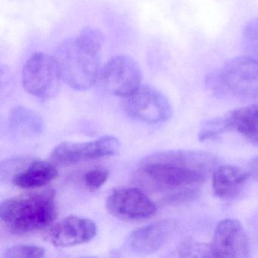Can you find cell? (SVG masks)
<instances>
[{"label":"cell","mask_w":258,"mask_h":258,"mask_svg":"<svg viewBox=\"0 0 258 258\" xmlns=\"http://www.w3.org/2000/svg\"><path fill=\"white\" fill-rule=\"evenodd\" d=\"M244 54L258 62V17L250 20L242 33Z\"/></svg>","instance_id":"2e32d148"},{"label":"cell","mask_w":258,"mask_h":258,"mask_svg":"<svg viewBox=\"0 0 258 258\" xmlns=\"http://www.w3.org/2000/svg\"><path fill=\"white\" fill-rule=\"evenodd\" d=\"M175 220H159L136 229L130 234L125 248L134 254L146 255L159 250L171 238L176 229Z\"/></svg>","instance_id":"8fae6325"},{"label":"cell","mask_w":258,"mask_h":258,"mask_svg":"<svg viewBox=\"0 0 258 258\" xmlns=\"http://www.w3.org/2000/svg\"><path fill=\"white\" fill-rule=\"evenodd\" d=\"M179 256H214L211 251V245H205L201 243L196 242L194 240L186 239L181 243L178 247Z\"/></svg>","instance_id":"ac0fdd59"},{"label":"cell","mask_w":258,"mask_h":258,"mask_svg":"<svg viewBox=\"0 0 258 258\" xmlns=\"http://www.w3.org/2000/svg\"><path fill=\"white\" fill-rule=\"evenodd\" d=\"M211 247L213 256L216 257L249 256L247 234L241 223L235 219H224L217 225Z\"/></svg>","instance_id":"30bf717a"},{"label":"cell","mask_w":258,"mask_h":258,"mask_svg":"<svg viewBox=\"0 0 258 258\" xmlns=\"http://www.w3.org/2000/svg\"><path fill=\"white\" fill-rule=\"evenodd\" d=\"M119 147L118 140L111 136L102 137L87 143L66 142L53 149L50 155V159L58 165H72L112 156L118 152Z\"/></svg>","instance_id":"52a82bcc"},{"label":"cell","mask_w":258,"mask_h":258,"mask_svg":"<svg viewBox=\"0 0 258 258\" xmlns=\"http://www.w3.org/2000/svg\"><path fill=\"white\" fill-rule=\"evenodd\" d=\"M217 165V157L209 152L165 151L145 158L136 170L134 179L142 188L166 192L167 196L199 188Z\"/></svg>","instance_id":"6da1fadb"},{"label":"cell","mask_w":258,"mask_h":258,"mask_svg":"<svg viewBox=\"0 0 258 258\" xmlns=\"http://www.w3.org/2000/svg\"><path fill=\"white\" fill-rule=\"evenodd\" d=\"M250 177L251 176L254 179H258V156L251 160L249 164L248 170Z\"/></svg>","instance_id":"44dd1931"},{"label":"cell","mask_w":258,"mask_h":258,"mask_svg":"<svg viewBox=\"0 0 258 258\" xmlns=\"http://www.w3.org/2000/svg\"><path fill=\"white\" fill-rule=\"evenodd\" d=\"M96 232V225L90 219L70 216L55 223L48 237L53 245L66 247L88 242Z\"/></svg>","instance_id":"7c38bea8"},{"label":"cell","mask_w":258,"mask_h":258,"mask_svg":"<svg viewBox=\"0 0 258 258\" xmlns=\"http://www.w3.org/2000/svg\"><path fill=\"white\" fill-rule=\"evenodd\" d=\"M108 172L105 169L95 168L89 170L84 175V182L87 188L96 190L105 184L108 178Z\"/></svg>","instance_id":"d6986e66"},{"label":"cell","mask_w":258,"mask_h":258,"mask_svg":"<svg viewBox=\"0 0 258 258\" xmlns=\"http://www.w3.org/2000/svg\"><path fill=\"white\" fill-rule=\"evenodd\" d=\"M108 212L123 221H142L155 215V203L137 188H116L107 198Z\"/></svg>","instance_id":"9c48e42d"},{"label":"cell","mask_w":258,"mask_h":258,"mask_svg":"<svg viewBox=\"0 0 258 258\" xmlns=\"http://www.w3.org/2000/svg\"><path fill=\"white\" fill-rule=\"evenodd\" d=\"M208 86L217 94L235 99L258 98V62L243 55L226 61L223 67L211 75Z\"/></svg>","instance_id":"277c9868"},{"label":"cell","mask_w":258,"mask_h":258,"mask_svg":"<svg viewBox=\"0 0 258 258\" xmlns=\"http://www.w3.org/2000/svg\"><path fill=\"white\" fill-rule=\"evenodd\" d=\"M250 177L247 170L235 166L216 167L213 172L212 186L214 194L223 199L238 196Z\"/></svg>","instance_id":"4fadbf2b"},{"label":"cell","mask_w":258,"mask_h":258,"mask_svg":"<svg viewBox=\"0 0 258 258\" xmlns=\"http://www.w3.org/2000/svg\"><path fill=\"white\" fill-rule=\"evenodd\" d=\"M57 176L58 170L52 163L35 161L22 171L16 173L13 178V183L20 188L31 189L47 185Z\"/></svg>","instance_id":"5bb4252c"},{"label":"cell","mask_w":258,"mask_h":258,"mask_svg":"<svg viewBox=\"0 0 258 258\" xmlns=\"http://www.w3.org/2000/svg\"><path fill=\"white\" fill-rule=\"evenodd\" d=\"M61 79L53 56L35 52L29 57L22 72L24 88L39 99H50L58 93Z\"/></svg>","instance_id":"5b68a950"},{"label":"cell","mask_w":258,"mask_h":258,"mask_svg":"<svg viewBox=\"0 0 258 258\" xmlns=\"http://www.w3.org/2000/svg\"><path fill=\"white\" fill-rule=\"evenodd\" d=\"M57 215L52 190L22 195L7 199L0 206V219L12 233L25 235L52 224Z\"/></svg>","instance_id":"3957f363"},{"label":"cell","mask_w":258,"mask_h":258,"mask_svg":"<svg viewBox=\"0 0 258 258\" xmlns=\"http://www.w3.org/2000/svg\"><path fill=\"white\" fill-rule=\"evenodd\" d=\"M241 134L247 137L251 143L258 146V117L253 120Z\"/></svg>","instance_id":"ffe728a7"},{"label":"cell","mask_w":258,"mask_h":258,"mask_svg":"<svg viewBox=\"0 0 258 258\" xmlns=\"http://www.w3.org/2000/svg\"><path fill=\"white\" fill-rule=\"evenodd\" d=\"M142 78L138 62L130 55H118L104 64L99 80L108 93L126 98L141 86Z\"/></svg>","instance_id":"8992f818"},{"label":"cell","mask_w":258,"mask_h":258,"mask_svg":"<svg viewBox=\"0 0 258 258\" xmlns=\"http://www.w3.org/2000/svg\"><path fill=\"white\" fill-rule=\"evenodd\" d=\"M9 127L16 137L30 138L40 135L44 129L42 117L33 110L16 107L9 117Z\"/></svg>","instance_id":"9a60e30c"},{"label":"cell","mask_w":258,"mask_h":258,"mask_svg":"<svg viewBox=\"0 0 258 258\" xmlns=\"http://www.w3.org/2000/svg\"><path fill=\"white\" fill-rule=\"evenodd\" d=\"M46 254L44 247L35 244H18L8 247L3 258H40Z\"/></svg>","instance_id":"e0dca14e"},{"label":"cell","mask_w":258,"mask_h":258,"mask_svg":"<svg viewBox=\"0 0 258 258\" xmlns=\"http://www.w3.org/2000/svg\"><path fill=\"white\" fill-rule=\"evenodd\" d=\"M126 99L128 114L146 123H162L168 120L173 113L168 99L151 86H140Z\"/></svg>","instance_id":"ba28073f"},{"label":"cell","mask_w":258,"mask_h":258,"mask_svg":"<svg viewBox=\"0 0 258 258\" xmlns=\"http://www.w3.org/2000/svg\"><path fill=\"white\" fill-rule=\"evenodd\" d=\"M102 46V34L93 28L61 42L52 56L63 82L76 90L91 88L100 75Z\"/></svg>","instance_id":"7a4b0ae2"}]
</instances>
